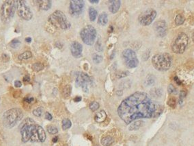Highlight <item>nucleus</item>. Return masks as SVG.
Masks as SVG:
<instances>
[{
    "mask_svg": "<svg viewBox=\"0 0 194 146\" xmlns=\"http://www.w3.org/2000/svg\"><path fill=\"white\" fill-rule=\"evenodd\" d=\"M76 84L78 86H81L83 91L85 93L89 92L88 86L92 84V80L88 75L84 73H77L76 76Z\"/></svg>",
    "mask_w": 194,
    "mask_h": 146,
    "instance_id": "f8f14e48",
    "label": "nucleus"
},
{
    "mask_svg": "<svg viewBox=\"0 0 194 146\" xmlns=\"http://www.w3.org/2000/svg\"><path fill=\"white\" fill-rule=\"evenodd\" d=\"M81 100H82V98H81V97H76L74 99V101L75 102H79L81 101Z\"/></svg>",
    "mask_w": 194,
    "mask_h": 146,
    "instance_id": "a18cd8bd",
    "label": "nucleus"
},
{
    "mask_svg": "<svg viewBox=\"0 0 194 146\" xmlns=\"http://www.w3.org/2000/svg\"><path fill=\"white\" fill-rule=\"evenodd\" d=\"M25 41L27 42H28V43H30V42H32V38L30 37H27L25 38Z\"/></svg>",
    "mask_w": 194,
    "mask_h": 146,
    "instance_id": "49530a36",
    "label": "nucleus"
},
{
    "mask_svg": "<svg viewBox=\"0 0 194 146\" xmlns=\"http://www.w3.org/2000/svg\"><path fill=\"white\" fill-rule=\"evenodd\" d=\"M107 114L106 112L104 110H101L100 112H97V114L95 115L94 120L96 122L98 123H102L105 122V120H106Z\"/></svg>",
    "mask_w": 194,
    "mask_h": 146,
    "instance_id": "aec40b11",
    "label": "nucleus"
},
{
    "mask_svg": "<svg viewBox=\"0 0 194 146\" xmlns=\"http://www.w3.org/2000/svg\"><path fill=\"white\" fill-rule=\"evenodd\" d=\"M187 93L185 91H184V90H182L180 93V96H179V104H181L183 103V102L184 98L186 97Z\"/></svg>",
    "mask_w": 194,
    "mask_h": 146,
    "instance_id": "c9c22d12",
    "label": "nucleus"
},
{
    "mask_svg": "<svg viewBox=\"0 0 194 146\" xmlns=\"http://www.w3.org/2000/svg\"><path fill=\"white\" fill-rule=\"evenodd\" d=\"M192 40H193V42H194V32H193V34H192Z\"/></svg>",
    "mask_w": 194,
    "mask_h": 146,
    "instance_id": "3c124183",
    "label": "nucleus"
},
{
    "mask_svg": "<svg viewBox=\"0 0 194 146\" xmlns=\"http://www.w3.org/2000/svg\"><path fill=\"white\" fill-rule=\"evenodd\" d=\"M150 96L153 98H159L163 95V89L161 88H154L150 90Z\"/></svg>",
    "mask_w": 194,
    "mask_h": 146,
    "instance_id": "6ab92c4d",
    "label": "nucleus"
},
{
    "mask_svg": "<svg viewBox=\"0 0 194 146\" xmlns=\"http://www.w3.org/2000/svg\"><path fill=\"white\" fill-rule=\"evenodd\" d=\"M154 29L159 37L163 38L168 33V25L164 20H159L154 24Z\"/></svg>",
    "mask_w": 194,
    "mask_h": 146,
    "instance_id": "4468645a",
    "label": "nucleus"
},
{
    "mask_svg": "<svg viewBox=\"0 0 194 146\" xmlns=\"http://www.w3.org/2000/svg\"><path fill=\"white\" fill-rule=\"evenodd\" d=\"M80 36L83 42L86 45L91 46L95 42L97 36V32L92 26L88 25L81 31Z\"/></svg>",
    "mask_w": 194,
    "mask_h": 146,
    "instance_id": "6e6552de",
    "label": "nucleus"
},
{
    "mask_svg": "<svg viewBox=\"0 0 194 146\" xmlns=\"http://www.w3.org/2000/svg\"><path fill=\"white\" fill-rule=\"evenodd\" d=\"M22 86L21 82L19 81V80H16L15 82H14V86L16 88H20Z\"/></svg>",
    "mask_w": 194,
    "mask_h": 146,
    "instance_id": "79ce46f5",
    "label": "nucleus"
},
{
    "mask_svg": "<svg viewBox=\"0 0 194 146\" xmlns=\"http://www.w3.org/2000/svg\"><path fill=\"white\" fill-rule=\"evenodd\" d=\"M85 6V2L83 0L70 1L69 6V12L72 16H79L82 13Z\"/></svg>",
    "mask_w": 194,
    "mask_h": 146,
    "instance_id": "ddd939ff",
    "label": "nucleus"
},
{
    "mask_svg": "<svg viewBox=\"0 0 194 146\" xmlns=\"http://www.w3.org/2000/svg\"><path fill=\"white\" fill-rule=\"evenodd\" d=\"M185 22V18L182 14H177L175 18V24L176 26H181Z\"/></svg>",
    "mask_w": 194,
    "mask_h": 146,
    "instance_id": "cd10ccee",
    "label": "nucleus"
},
{
    "mask_svg": "<svg viewBox=\"0 0 194 146\" xmlns=\"http://www.w3.org/2000/svg\"><path fill=\"white\" fill-rule=\"evenodd\" d=\"M92 60H93V62L95 64H99L103 61V57L100 56V55L94 54L93 55H92Z\"/></svg>",
    "mask_w": 194,
    "mask_h": 146,
    "instance_id": "c756f323",
    "label": "nucleus"
},
{
    "mask_svg": "<svg viewBox=\"0 0 194 146\" xmlns=\"http://www.w3.org/2000/svg\"><path fill=\"white\" fill-rule=\"evenodd\" d=\"M32 56V52H29V51H26V52H23V53L21 54L18 56V58H19V60H27V59L30 58Z\"/></svg>",
    "mask_w": 194,
    "mask_h": 146,
    "instance_id": "bb28decb",
    "label": "nucleus"
},
{
    "mask_svg": "<svg viewBox=\"0 0 194 146\" xmlns=\"http://www.w3.org/2000/svg\"><path fill=\"white\" fill-rule=\"evenodd\" d=\"M43 112V108L42 107H38L37 108L34 109L33 110V114L37 117H40L42 116Z\"/></svg>",
    "mask_w": 194,
    "mask_h": 146,
    "instance_id": "7c9ffc66",
    "label": "nucleus"
},
{
    "mask_svg": "<svg viewBox=\"0 0 194 146\" xmlns=\"http://www.w3.org/2000/svg\"><path fill=\"white\" fill-rule=\"evenodd\" d=\"M144 122L142 121H137L133 122L132 124H130V126L129 127V130L130 131H134V130H139L140 128L144 125Z\"/></svg>",
    "mask_w": 194,
    "mask_h": 146,
    "instance_id": "412c9836",
    "label": "nucleus"
},
{
    "mask_svg": "<svg viewBox=\"0 0 194 146\" xmlns=\"http://www.w3.org/2000/svg\"><path fill=\"white\" fill-rule=\"evenodd\" d=\"M17 12L21 18L26 21L31 20L33 17V14L30 10V8L26 5L25 1H18Z\"/></svg>",
    "mask_w": 194,
    "mask_h": 146,
    "instance_id": "9b49d317",
    "label": "nucleus"
},
{
    "mask_svg": "<svg viewBox=\"0 0 194 146\" xmlns=\"http://www.w3.org/2000/svg\"><path fill=\"white\" fill-rule=\"evenodd\" d=\"M20 132L21 134V140L23 143L31 141L45 142L46 134L45 130L40 126L36 124L31 118H27L22 122L20 126Z\"/></svg>",
    "mask_w": 194,
    "mask_h": 146,
    "instance_id": "f03ea898",
    "label": "nucleus"
},
{
    "mask_svg": "<svg viewBox=\"0 0 194 146\" xmlns=\"http://www.w3.org/2000/svg\"><path fill=\"white\" fill-rule=\"evenodd\" d=\"M88 13H89V17H90V20L91 21H94L96 20V17H97V10H96L95 8H92V7H90L89 8V11H88Z\"/></svg>",
    "mask_w": 194,
    "mask_h": 146,
    "instance_id": "5701e85b",
    "label": "nucleus"
},
{
    "mask_svg": "<svg viewBox=\"0 0 194 146\" xmlns=\"http://www.w3.org/2000/svg\"><path fill=\"white\" fill-rule=\"evenodd\" d=\"M168 91L169 93H177V89L172 84H170L168 86Z\"/></svg>",
    "mask_w": 194,
    "mask_h": 146,
    "instance_id": "4c0bfd02",
    "label": "nucleus"
},
{
    "mask_svg": "<svg viewBox=\"0 0 194 146\" xmlns=\"http://www.w3.org/2000/svg\"><path fill=\"white\" fill-rule=\"evenodd\" d=\"M108 22V16L106 12H103L101 13L98 18V24L101 26H106Z\"/></svg>",
    "mask_w": 194,
    "mask_h": 146,
    "instance_id": "a211bd4d",
    "label": "nucleus"
},
{
    "mask_svg": "<svg viewBox=\"0 0 194 146\" xmlns=\"http://www.w3.org/2000/svg\"><path fill=\"white\" fill-rule=\"evenodd\" d=\"M23 82H29L30 81V78H29V76H25L24 78H23Z\"/></svg>",
    "mask_w": 194,
    "mask_h": 146,
    "instance_id": "c03bdc74",
    "label": "nucleus"
},
{
    "mask_svg": "<svg viewBox=\"0 0 194 146\" xmlns=\"http://www.w3.org/2000/svg\"><path fill=\"white\" fill-rule=\"evenodd\" d=\"M38 7L42 10L47 11L49 10L51 7V1L50 0H38L34 2Z\"/></svg>",
    "mask_w": 194,
    "mask_h": 146,
    "instance_id": "dca6fc26",
    "label": "nucleus"
},
{
    "mask_svg": "<svg viewBox=\"0 0 194 146\" xmlns=\"http://www.w3.org/2000/svg\"><path fill=\"white\" fill-rule=\"evenodd\" d=\"M71 90H72V88L70 85H66L64 86L63 90H62V95L64 96V98H68L69 96H70Z\"/></svg>",
    "mask_w": 194,
    "mask_h": 146,
    "instance_id": "393cba45",
    "label": "nucleus"
},
{
    "mask_svg": "<svg viewBox=\"0 0 194 146\" xmlns=\"http://www.w3.org/2000/svg\"><path fill=\"white\" fill-rule=\"evenodd\" d=\"M121 6V2L120 0H111L109 1V10L113 14L118 12Z\"/></svg>",
    "mask_w": 194,
    "mask_h": 146,
    "instance_id": "f3484780",
    "label": "nucleus"
},
{
    "mask_svg": "<svg viewBox=\"0 0 194 146\" xmlns=\"http://www.w3.org/2000/svg\"><path fill=\"white\" fill-rule=\"evenodd\" d=\"M49 21L53 26L63 30H68L71 26L66 15L60 10H56L51 14L49 17Z\"/></svg>",
    "mask_w": 194,
    "mask_h": 146,
    "instance_id": "39448f33",
    "label": "nucleus"
},
{
    "mask_svg": "<svg viewBox=\"0 0 194 146\" xmlns=\"http://www.w3.org/2000/svg\"><path fill=\"white\" fill-rule=\"evenodd\" d=\"M43 69H44V65L40 62H36V63L34 64L33 66H32V69L35 72H40L41 70H43Z\"/></svg>",
    "mask_w": 194,
    "mask_h": 146,
    "instance_id": "c85d7f7f",
    "label": "nucleus"
},
{
    "mask_svg": "<svg viewBox=\"0 0 194 146\" xmlns=\"http://www.w3.org/2000/svg\"><path fill=\"white\" fill-rule=\"evenodd\" d=\"M34 101V98H25L24 99V102H25L27 104H31Z\"/></svg>",
    "mask_w": 194,
    "mask_h": 146,
    "instance_id": "ea45409f",
    "label": "nucleus"
},
{
    "mask_svg": "<svg viewBox=\"0 0 194 146\" xmlns=\"http://www.w3.org/2000/svg\"><path fill=\"white\" fill-rule=\"evenodd\" d=\"M189 42L188 36L183 32L178 35L172 45V50L174 54H182L186 50Z\"/></svg>",
    "mask_w": 194,
    "mask_h": 146,
    "instance_id": "0eeeda50",
    "label": "nucleus"
},
{
    "mask_svg": "<svg viewBox=\"0 0 194 146\" xmlns=\"http://www.w3.org/2000/svg\"><path fill=\"white\" fill-rule=\"evenodd\" d=\"M23 113L21 109L12 108L8 110L3 114V123L7 128L14 127L23 119Z\"/></svg>",
    "mask_w": 194,
    "mask_h": 146,
    "instance_id": "20e7f679",
    "label": "nucleus"
},
{
    "mask_svg": "<svg viewBox=\"0 0 194 146\" xmlns=\"http://www.w3.org/2000/svg\"><path fill=\"white\" fill-rule=\"evenodd\" d=\"M47 131L48 132L51 134H56L58 132V128L53 126H49L47 127Z\"/></svg>",
    "mask_w": 194,
    "mask_h": 146,
    "instance_id": "473e14b6",
    "label": "nucleus"
},
{
    "mask_svg": "<svg viewBox=\"0 0 194 146\" xmlns=\"http://www.w3.org/2000/svg\"><path fill=\"white\" fill-rule=\"evenodd\" d=\"M95 49L97 52H101L103 51V46H102V44H101L100 40H98L97 42H96V45H95Z\"/></svg>",
    "mask_w": 194,
    "mask_h": 146,
    "instance_id": "e433bc0d",
    "label": "nucleus"
},
{
    "mask_svg": "<svg viewBox=\"0 0 194 146\" xmlns=\"http://www.w3.org/2000/svg\"><path fill=\"white\" fill-rule=\"evenodd\" d=\"M122 58L126 66L129 69H133L138 66L139 60L135 52L131 49H127L122 52Z\"/></svg>",
    "mask_w": 194,
    "mask_h": 146,
    "instance_id": "1a4fd4ad",
    "label": "nucleus"
},
{
    "mask_svg": "<svg viewBox=\"0 0 194 146\" xmlns=\"http://www.w3.org/2000/svg\"><path fill=\"white\" fill-rule=\"evenodd\" d=\"M163 110V106L152 100L147 93L135 92L121 102L118 114L126 124H130L139 119L159 117Z\"/></svg>",
    "mask_w": 194,
    "mask_h": 146,
    "instance_id": "f257e3e1",
    "label": "nucleus"
},
{
    "mask_svg": "<svg viewBox=\"0 0 194 146\" xmlns=\"http://www.w3.org/2000/svg\"><path fill=\"white\" fill-rule=\"evenodd\" d=\"M99 107H100V105L98 104V102H91L90 104V109L92 111H96L97 110L98 108H99Z\"/></svg>",
    "mask_w": 194,
    "mask_h": 146,
    "instance_id": "2f4dec72",
    "label": "nucleus"
},
{
    "mask_svg": "<svg viewBox=\"0 0 194 146\" xmlns=\"http://www.w3.org/2000/svg\"><path fill=\"white\" fill-rule=\"evenodd\" d=\"M168 104L170 107L174 108L176 107V101L175 98H170L168 101Z\"/></svg>",
    "mask_w": 194,
    "mask_h": 146,
    "instance_id": "72a5a7b5",
    "label": "nucleus"
},
{
    "mask_svg": "<svg viewBox=\"0 0 194 146\" xmlns=\"http://www.w3.org/2000/svg\"><path fill=\"white\" fill-rule=\"evenodd\" d=\"M45 119L47 120H48V121H51L52 119H53V117H52V115L49 112H47L45 113Z\"/></svg>",
    "mask_w": 194,
    "mask_h": 146,
    "instance_id": "a19ab883",
    "label": "nucleus"
},
{
    "mask_svg": "<svg viewBox=\"0 0 194 146\" xmlns=\"http://www.w3.org/2000/svg\"><path fill=\"white\" fill-rule=\"evenodd\" d=\"M70 52L72 55L76 58H79L82 56L83 46L79 42L74 41L70 45Z\"/></svg>",
    "mask_w": 194,
    "mask_h": 146,
    "instance_id": "2eb2a0df",
    "label": "nucleus"
},
{
    "mask_svg": "<svg viewBox=\"0 0 194 146\" xmlns=\"http://www.w3.org/2000/svg\"><path fill=\"white\" fill-rule=\"evenodd\" d=\"M113 30H114V28H113V27H112V26L109 27V33H112V32H113Z\"/></svg>",
    "mask_w": 194,
    "mask_h": 146,
    "instance_id": "8fccbe9b",
    "label": "nucleus"
},
{
    "mask_svg": "<svg viewBox=\"0 0 194 146\" xmlns=\"http://www.w3.org/2000/svg\"><path fill=\"white\" fill-rule=\"evenodd\" d=\"M58 138L57 136H56V137H54V138H53V143H56V142L58 141Z\"/></svg>",
    "mask_w": 194,
    "mask_h": 146,
    "instance_id": "09e8293b",
    "label": "nucleus"
},
{
    "mask_svg": "<svg viewBox=\"0 0 194 146\" xmlns=\"http://www.w3.org/2000/svg\"><path fill=\"white\" fill-rule=\"evenodd\" d=\"M21 45V42L17 39H14L10 43L11 48H14V49H16L17 48H19Z\"/></svg>",
    "mask_w": 194,
    "mask_h": 146,
    "instance_id": "f704fd0d",
    "label": "nucleus"
},
{
    "mask_svg": "<svg viewBox=\"0 0 194 146\" xmlns=\"http://www.w3.org/2000/svg\"><path fill=\"white\" fill-rule=\"evenodd\" d=\"M157 16V12L154 9H148L142 12L138 18L139 23L143 26H148L154 21Z\"/></svg>",
    "mask_w": 194,
    "mask_h": 146,
    "instance_id": "9d476101",
    "label": "nucleus"
},
{
    "mask_svg": "<svg viewBox=\"0 0 194 146\" xmlns=\"http://www.w3.org/2000/svg\"><path fill=\"white\" fill-rule=\"evenodd\" d=\"M18 1H5L1 8V18L4 23L10 21L17 9Z\"/></svg>",
    "mask_w": 194,
    "mask_h": 146,
    "instance_id": "423d86ee",
    "label": "nucleus"
},
{
    "mask_svg": "<svg viewBox=\"0 0 194 146\" xmlns=\"http://www.w3.org/2000/svg\"><path fill=\"white\" fill-rule=\"evenodd\" d=\"M152 64L159 72H166L171 68L172 58L168 53L158 54L152 58Z\"/></svg>",
    "mask_w": 194,
    "mask_h": 146,
    "instance_id": "7ed1b4c3",
    "label": "nucleus"
},
{
    "mask_svg": "<svg viewBox=\"0 0 194 146\" xmlns=\"http://www.w3.org/2000/svg\"><path fill=\"white\" fill-rule=\"evenodd\" d=\"M174 81H175L176 82V84H177L178 85H181V84H182V82L178 79V78L177 77V76H175V77L174 78Z\"/></svg>",
    "mask_w": 194,
    "mask_h": 146,
    "instance_id": "37998d69",
    "label": "nucleus"
},
{
    "mask_svg": "<svg viewBox=\"0 0 194 146\" xmlns=\"http://www.w3.org/2000/svg\"><path fill=\"white\" fill-rule=\"evenodd\" d=\"M145 85L147 86H152L155 83V78L153 75H148L145 80Z\"/></svg>",
    "mask_w": 194,
    "mask_h": 146,
    "instance_id": "b1692460",
    "label": "nucleus"
},
{
    "mask_svg": "<svg viewBox=\"0 0 194 146\" xmlns=\"http://www.w3.org/2000/svg\"><path fill=\"white\" fill-rule=\"evenodd\" d=\"M89 2H90V3H91V4H98V2H99V1H97V0H96V1H94V0H90V1H89Z\"/></svg>",
    "mask_w": 194,
    "mask_h": 146,
    "instance_id": "de8ad7c7",
    "label": "nucleus"
},
{
    "mask_svg": "<svg viewBox=\"0 0 194 146\" xmlns=\"http://www.w3.org/2000/svg\"><path fill=\"white\" fill-rule=\"evenodd\" d=\"M128 75H129V72H120L119 74H117V78H122L127 76Z\"/></svg>",
    "mask_w": 194,
    "mask_h": 146,
    "instance_id": "58836bf2",
    "label": "nucleus"
},
{
    "mask_svg": "<svg viewBox=\"0 0 194 146\" xmlns=\"http://www.w3.org/2000/svg\"><path fill=\"white\" fill-rule=\"evenodd\" d=\"M72 126V122H70V120L68 119H64L62 122V130H66L70 128Z\"/></svg>",
    "mask_w": 194,
    "mask_h": 146,
    "instance_id": "a878e982",
    "label": "nucleus"
},
{
    "mask_svg": "<svg viewBox=\"0 0 194 146\" xmlns=\"http://www.w3.org/2000/svg\"><path fill=\"white\" fill-rule=\"evenodd\" d=\"M114 142V139L112 136H108L101 139V144L103 146H111Z\"/></svg>",
    "mask_w": 194,
    "mask_h": 146,
    "instance_id": "4be33fe9",
    "label": "nucleus"
}]
</instances>
